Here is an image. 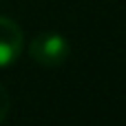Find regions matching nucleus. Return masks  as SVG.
I'll use <instances>...</instances> for the list:
<instances>
[{"label":"nucleus","instance_id":"1","mask_svg":"<svg viewBox=\"0 0 126 126\" xmlns=\"http://www.w3.org/2000/svg\"><path fill=\"white\" fill-rule=\"evenodd\" d=\"M69 55H71V47H69L66 38L55 31L38 33L29 44V58L35 64L47 66V69H55V66L64 64L69 60Z\"/></svg>","mask_w":126,"mask_h":126},{"label":"nucleus","instance_id":"2","mask_svg":"<svg viewBox=\"0 0 126 126\" xmlns=\"http://www.w3.org/2000/svg\"><path fill=\"white\" fill-rule=\"evenodd\" d=\"M24 47V33L20 24L7 16H0V69L13 64Z\"/></svg>","mask_w":126,"mask_h":126},{"label":"nucleus","instance_id":"3","mask_svg":"<svg viewBox=\"0 0 126 126\" xmlns=\"http://www.w3.org/2000/svg\"><path fill=\"white\" fill-rule=\"evenodd\" d=\"M9 104H11L9 93H7V89L2 86V82H0V122L9 115Z\"/></svg>","mask_w":126,"mask_h":126}]
</instances>
